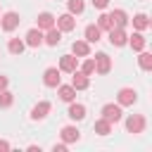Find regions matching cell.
Instances as JSON below:
<instances>
[{
    "label": "cell",
    "mask_w": 152,
    "mask_h": 152,
    "mask_svg": "<svg viewBox=\"0 0 152 152\" xmlns=\"http://www.w3.org/2000/svg\"><path fill=\"white\" fill-rule=\"evenodd\" d=\"M102 119H107L109 124L121 121V104H104L102 107Z\"/></svg>",
    "instance_id": "1"
},
{
    "label": "cell",
    "mask_w": 152,
    "mask_h": 152,
    "mask_svg": "<svg viewBox=\"0 0 152 152\" xmlns=\"http://www.w3.org/2000/svg\"><path fill=\"white\" fill-rule=\"evenodd\" d=\"M142 128H145V119L140 114H131L126 119V131L128 133H142Z\"/></svg>",
    "instance_id": "2"
},
{
    "label": "cell",
    "mask_w": 152,
    "mask_h": 152,
    "mask_svg": "<svg viewBox=\"0 0 152 152\" xmlns=\"http://www.w3.org/2000/svg\"><path fill=\"white\" fill-rule=\"evenodd\" d=\"M116 100H119L121 107H128V104H133V102L138 100V93H135L133 88H121L119 95H116Z\"/></svg>",
    "instance_id": "3"
},
{
    "label": "cell",
    "mask_w": 152,
    "mask_h": 152,
    "mask_svg": "<svg viewBox=\"0 0 152 152\" xmlns=\"http://www.w3.org/2000/svg\"><path fill=\"white\" fill-rule=\"evenodd\" d=\"M126 40H128V36H126V31H124V28H119V26L109 28V43H112V45L121 48V45H126Z\"/></svg>",
    "instance_id": "4"
},
{
    "label": "cell",
    "mask_w": 152,
    "mask_h": 152,
    "mask_svg": "<svg viewBox=\"0 0 152 152\" xmlns=\"http://www.w3.org/2000/svg\"><path fill=\"white\" fill-rule=\"evenodd\" d=\"M19 14L17 12H7L5 17H2V21H0V26H2V31H14L17 26H19Z\"/></svg>",
    "instance_id": "5"
},
{
    "label": "cell",
    "mask_w": 152,
    "mask_h": 152,
    "mask_svg": "<svg viewBox=\"0 0 152 152\" xmlns=\"http://www.w3.org/2000/svg\"><path fill=\"white\" fill-rule=\"evenodd\" d=\"M109 69H112V59H109L104 52H97V55H95V71H97V74H107Z\"/></svg>",
    "instance_id": "6"
},
{
    "label": "cell",
    "mask_w": 152,
    "mask_h": 152,
    "mask_svg": "<svg viewBox=\"0 0 152 152\" xmlns=\"http://www.w3.org/2000/svg\"><path fill=\"white\" fill-rule=\"evenodd\" d=\"M43 81H45V86H48V88H57V86H59V81H62V76H59V69H55V66L45 69V76H43Z\"/></svg>",
    "instance_id": "7"
},
{
    "label": "cell",
    "mask_w": 152,
    "mask_h": 152,
    "mask_svg": "<svg viewBox=\"0 0 152 152\" xmlns=\"http://www.w3.org/2000/svg\"><path fill=\"white\" fill-rule=\"evenodd\" d=\"M57 28H59V31H74V28H76L74 14H62V17H57Z\"/></svg>",
    "instance_id": "8"
},
{
    "label": "cell",
    "mask_w": 152,
    "mask_h": 152,
    "mask_svg": "<svg viewBox=\"0 0 152 152\" xmlns=\"http://www.w3.org/2000/svg\"><path fill=\"white\" fill-rule=\"evenodd\" d=\"M76 66H78V59H76V55H64L62 59H59V71H76Z\"/></svg>",
    "instance_id": "9"
},
{
    "label": "cell",
    "mask_w": 152,
    "mask_h": 152,
    "mask_svg": "<svg viewBox=\"0 0 152 152\" xmlns=\"http://www.w3.org/2000/svg\"><path fill=\"white\" fill-rule=\"evenodd\" d=\"M74 76H71V86L76 88V90H86L88 86H90V81H88V76L83 74V71H71Z\"/></svg>",
    "instance_id": "10"
},
{
    "label": "cell",
    "mask_w": 152,
    "mask_h": 152,
    "mask_svg": "<svg viewBox=\"0 0 152 152\" xmlns=\"http://www.w3.org/2000/svg\"><path fill=\"white\" fill-rule=\"evenodd\" d=\"M48 112H50V102H38V104L31 109V119H33V121L45 119V116H48Z\"/></svg>",
    "instance_id": "11"
},
{
    "label": "cell",
    "mask_w": 152,
    "mask_h": 152,
    "mask_svg": "<svg viewBox=\"0 0 152 152\" xmlns=\"http://www.w3.org/2000/svg\"><path fill=\"white\" fill-rule=\"evenodd\" d=\"M78 138H81V133H78L76 126H64V128H62V140H64V142H76Z\"/></svg>",
    "instance_id": "12"
},
{
    "label": "cell",
    "mask_w": 152,
    "mask_h": 152,
    "mask_svg": "<svg viewBox=\"0 0 152 152\" xmlns=\"http://www.w3.org/2000/svg\"><path fill=\"white\" fill-rule=\"evenodd\" d=\"M40 43H43V33H40V28H31V31L26 33V45L38 48Z\"/></svg>",
    "instance_id": "13"
},
{
    "label": "cell",
    "mask_w": 152,
    "mask_h": 152,
    "mask_svg": "<svg viewBox=\"0 0 152 152\" xmlns=\"http://www.w3.org/2000/svg\"><path fill=\"white\" fill-rule=\"evenodd\" d=\"M52 26H55V17H52L50 12H40V14H38V28H45V31H48V28H52Z\"/></svg>",
    "instance_id": "14"
},
{
    "label": "cell",
    "mask_w": 152,
    "mask_h": 152,
    "mask_svg": "<svg viewBox=\"0 0 152 152\" xmlns=\"http://www.w3.org/2000/svg\"><path fill=\"white\" fill-rule=\"evenodd\" d=\"M126 43H128L135 52H140V50L145 48V36H142V33H133V36H128V40H126Z\"/></svg>",
    "instance_id": "15"
},
{
    "label": "cell",
    "mask_w": 152,
    "mask_h": 152,
    "mask_svg": "<svg viewBox=\"0 0 152 152\" xmlns=\"http://www.w3.org/2000/svg\"><path fill=\"white\" fill-rule=\"evenodd\" d=\"M43 40H45L48 45H57V43L62 40V31L52 26V28H48V36H43Z\"/></svg>",
    "instance_id": "16"
},
{
    "label": "cell",
    "mask_w": 152,
    "mask_h": 152,
    "mask_svg": "<svg viewBox=\"0 0 152 152\" xmlns=\"http://www.w3.org/2000/svg\"><path fill=\"white\" fill-rule=\"evenodd\" d=\"M57 88H59V97L64 102H74V97H76V88L74 86H57Z\"/></svg>",
    "instance_id": "17"
},
{
    "label": "cell",
    "mask_w": 152,
    "mask_h": 152,
    "mask_svg": "<svg viewBox=\"0 0 152 152\" xmlns=\"http://www.w3.org/2000/svg\"><path fill=\"white\" fill-rule=\"evenodd\" d=\"M71 50H74V55H78V57H88V52H90V48H88L86 40H74Z\"/></svg>",
    "instance_id": "18"
},
{
    "label": "cell",
    "mask_w": 152,
    "mask_h": 152,
    "mask_svg": "<svg viewBox=\"0 0 152 152\" xmlns=\"http://www.w3.org/2000/svg\"><path fill=\"white\" fill-rule=\"evenodd\" d=\"M83 116H86V107H83V104H76V102H74V104L69 107V119H74V121H81Z\"/></svg>",
    "instance_id": "19"
},
{
    "label": "cell",
    "mask_w": 152,
    "mask_h": 152,
    "mask_svg": "<svg viewBox=\"0 0 152 152\" xmlns=\"http://www.w3.org/2000/svg\"><path fill=\"white\" fill-rule=\"evenodd\" d=\"M86 40L88 43H97L100 40V26H95V24L86 26Z\"/></svg>",
    "instance_id": "20"
},
{
    "label": "cell",
    "mask_w": 152,
    "mask_h": 152,
    "mask_svg": "<svg viewBox=\"0 0 152 152\" xmlns=\"http://www.w3.org/2000/svg\"><path fill=\"white\" fill-rule=\"evenodd\" d=\"M112 19L116 21V26H119V28H124V26L128 24V17H126V12H124V10H114V12H112Z\"/></svg>",
    "instance_id": "21"
},
{
    "label": "cell",
    "mask_w": 152,
    "mask_h": 152,
    "mask_svg": "<svg viewBox=\"0 0 152 152\" xmlns=\"http://www.w3.org/2000/svg\"><path fill=\"white\" fill-rule=\"evenodd\" d=\"M97 26H100V31H102V28H104V31L114 28V19H112V14H100V19H97Z\"/></svg>",
    "instance_id": "22"
},
{
    "label": "cell",
    "mask_w": 152,
    "mask_h": 152,
    "mask_svg": "<svg viewBox=\"0 0 152 152\" xmlns=\"http://www.w3.org/2000/svg\"><path fill=\"white\" fill-rule=\"evenodd\" d=\"M133 26H135L138 31H145V28L150 26V19H147V14H135V17H133Z\"/></svg>",
    "instance_id": "23"
},
{
    "label": "cell",
    "mask_w": 152,
    "mask_h": 152,
    "mask_svg": "<svg viewBox=\"0 0 152 152\" xmlns=\"http://www.w3.org/2000/svg\"><path fill=\"white\" fill-rule=\"evenodd\" d=\"M112 131V124L107 121V119H100V121H95V133L97 135H107Z\"/></svg>",
    "instance_id": "24"
},
{
    "label": "cell",
    "mask_w": 152,
    "mask_h": 152,
    "mask_svg": "<svg viewBox=\"0 0 152 152\" xmlns=\"http://www.w3.org/2000/svg\"><path fill=\"white\" fill-rule=\"evenodd\" d=\"M138 62H140V69H145V71H150V69H152V55H150V52H142V50H140Z\"/></svg>",
    "instance_id": "25"
},
{
    "label": "cell",
    "mask_w": 152,
    "mask_h": 152,
    "mask_svg": "<svg viewBox=\"0 0 152 152\" xmlns=\"http://www.w3.org/2000/svg\"><path fill=\"white\" fill-rule=\"evenodd\" d=\"M7 48H10V52H12V55H21V52H24V40H19V38H12Z\"/></svg>",
    "instance_id": "26"
},
{
    "label": "cell",
    "mask_w": 152,
    "mask_h": 152,
    "mask_svg": "<svg viewBox=\"0 0 152 152\" xmlns=\"http://www.w3.org/2000/svg\"><path fill=\"white\" fill-rule=\"evenodd\" d=\"M66 7H69V14H81L86 5H83V0H69Z\"/></svg>",
    "instance_id": "27"
},
{
    "label": "cell",
    "mask_w": 152,
    "mask_h": 152,
    "mask_svg": "<svg viewBox=\"0 0 152 152\" xmlns=\"http://www.w3.org/2000/svg\"><path fill=\"white\" fill-rule=\"evenodd\" d=\"M81 71H83L86 76H90V74L95 71V59H86V62H83V66H81Z\"/></svg>",
    "instance_id": "28"
},
{
    "label": "cell",
    "mask_w": 152,
    "mask_h": 152,
    "mask_svg": "<svg viewBox=\"0 0 152 152\" xmlns=\"http://www.w3.org/2000/svg\"><path fill=\"white\" fill-rule=\"evenodd\" d=\"M10 104H12V93L0 90V107H10Z\"/></svg>",
    "instance_id": "29"
},
{
    "label": "cell",
    "mask_w": 152,
    "mask_h": 152,
    "mask_svg": "<svg viewBox=\"0 0 152 152\" xmlns=\"http://www.w3.org/2000/svg\"><path fill=\"white\" fill-rule=\"evenodd\" d=\"M109 5V0H93V7H97V10H104Z\"/></svg>",
    "instance_id": "30"
},
{
    "label": "cell",
    "mask_w": 152,
    "mask_h": 152,
    "mask_svg": "<svg viewBox=\"0 0 152 152\" xmlns=\"http://www.w3.org/2000/svg\"><path fill=\"white\" fill-rule=\"evenodd\" d=\"M5 150H10V142L7 140H0V152H5Z\"/></svg>",
    "instance_id": "31"
},
{
    "label": "cell",
    "mask_w": 152,
    "mask_h": 152,
    "mask_svg": "<svg viewBox=\"0 0 152 152\" xmlns=\"http://www.w3.org/2000/svg\"><path fill=\"white\" fill-rule=\"evenodd\" d=\"M7 88V76H0V90Z\"/></svg>",
    "instance_id": "32"
}]
</instances>
